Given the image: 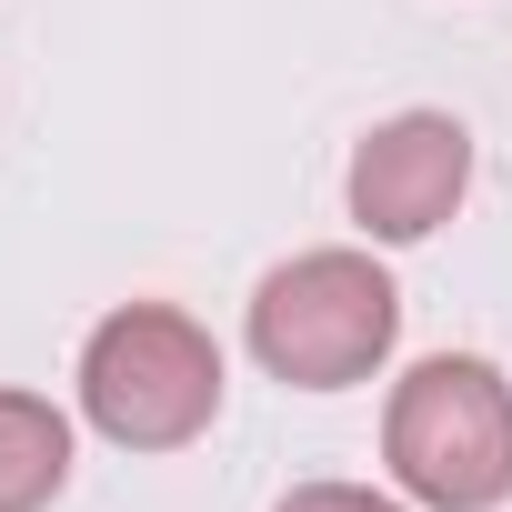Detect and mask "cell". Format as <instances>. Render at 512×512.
I'll use <instances>...</instances> for the list:
<instances>
[{"label": "cell", "mask_w": 512, "mask_h": 512, "mask_svg": "<svg viewBox=\"0 0 512 512\" xmlns=\"http://www.w3.org/2000/svg\"><path fill=\"white\" fill-rule=\"evenodd\" d=\"M71 392L111 452H181L221 422L231 362H221L211 322H191L181 302H111L81 342Z\"/></svg>", "instance_id": "cell-2"}, {"label": "cell", "mask_w": 512, "mask_h": 512, "mask_svg": "<svg viewBox=\"0 0 512 512\" xmlns=\"http://www.w3.org/2000/svg\"><path fill=\"white\" fill-rule=\"evenodd\" d=\"M342 201L362 221L372 251H412L432 241L462 201H472V121L462 111H392L352 141Z\"/></svg>", "instance_id": "cell-4"}, {"label": "cell", "mask_w": 512, "mask_h": 512, "mask_svg": "<svg viewBox=\"0 0 512 512\" xmlns=\"http://www.w3.org/2000/svg\"><path fill=\"white\" fill-rule=\"evenodd\" d=\"M241 342L282 392H352L392 362L402 342V282L372 262V241H322L292 251L251 282Z\"/></svg>", "instance_id": "cell-1"}, {"label": "cell", "mask_w": 512, "mask_h": 512, "mask_svg": "<svg viewBox=\"0 0 512 512\" xmlns=\"http://www.w3.org/2000/svg\"><path fill=\"white\" fill-rule=\"evenodd\" d=\"M272 512H412L402 492H372V482H292Z\"/></svg>", "instance_id": "cell-6"}, {"label": "cell", "mask_w": 512, "mask_h": 512, "mask_svg": "<svg viewBox=\"0 0 512 512\" xmlns=\"http://www.w3.org/2000/svg\"><path fill=\"white\" fill-rule=\"evenodd\" d=\"M71 462H81V422L51 392L0 382V512H51L71 492Z\"/></svg>", "instance_id": "cell-5"}, {"label": "cell", "mask_w": 512, "mask_h": 512, "mask_svg": "<svg viewBox=\"0 0 512 512\" xmlns=\"http://www.w3.org/2000/svg\"><path fill=\"white\" fill-rule=\"evenodd\" d=\"M382 472L412 512L512 502V382L482 352H422L382 402Z\"/></svg>", "instance_id": "cell-3"}]
</instances>
